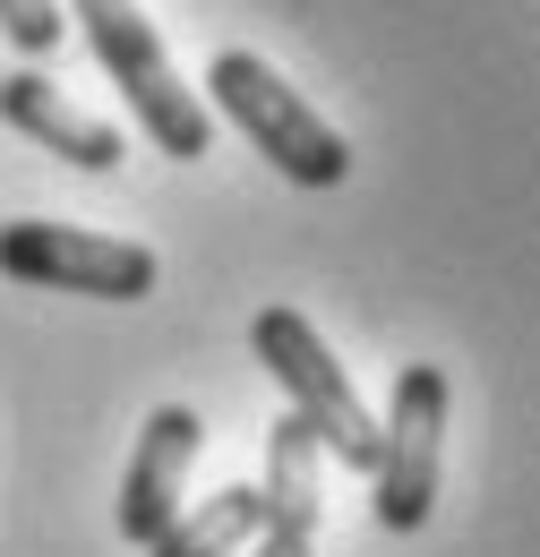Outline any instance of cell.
Here are the masks:
<instances>
[{"mask_svg": "<svg viewBox=\"0 0 540 557\" xmlns=\"http://www.w3.org/2000/svg\"><path fill=\"white\" fill-rule=\"evenodd\" d=\"M206 95H214V112L258 146L283 181H300V189H335L343 172H352V146L335 138V121H327L300 86H283V70H267L258 52H214Z\"/></svg>", "mask_w": 540, "mask_h": 557, "instance_id": "cell-2", "label": "cell"}, {"mask_svg": "<svg viewBox=\"0 0 540 557\" xmlns=\"http://www.w3.org/2000/svg\"><path fill=\"white\" fill-rule=\"evenodd\" d=\"M61 26H69L61 0H0V35H9L26 61H44V52L61 44Z\"/></svg>", "mask_w": 540, "mask_h": 557, "instance_id": "cell-9", "label": "cell"}, {"mask_svg": "<svg viewBox=\"0 0 540 557\" xmlns=\"http://www.w3.org/2000/svg\"><path fill=\"white\" fill-rule=\"evenodd\" d=\"M69 17L86 26V44H95L103 77L121 86V103H130V121L146 129V146L172 154V163H198L206 146H214V121H206L198 95L181 86L163 35L146 26V9L137 0H69Z\"/></svg>", "mask_w": 540, "mask_h": 557, "instance_id": "cell-1", "label": "cell"}, {"mask_svg": "<svg viewBox=\"0 0 540 557\" xmlns=\"http://www.w3.org/2000/svg\"><path fill=\"white\" fill-rule=\"evenodd\" d=\"M249 351L267 360V377L292 395V420H309V437L352 463V472H369V455H378V420L360 404V386L343 377V360L327 351V335L300 318V309H258V326H249Z\"/></svg>", "mask_w": 540, "mask_h": 557, "instance_id": "cell-3", "label": "cell"}, {"mask_svg": "<svg viewBox=\"0 0 540 557\" xmlns=\"http://www.w3.org/2000/svg\"><path fill=\"white\" fill-rule=\"evenodd\" d=\"M258 557H318V523L267 515V523H258Z\"/></svg>", "mask_w": 540, "mask_h": 557, "instance_id": "cell-10", "label": "cell"}, {"mask_svg": "<svg viewBox=\"0 0 540 557\" xmlns=\"http://www.w3.org/2000/svg\"><path fill=\"white\" fill-rule=\"evenodd\" d=\"M198 446H206V420L189 404H163V412L146 420V437H137V455H130V481H121V541L130 549H146L181 515V488H189Z\"/></svg>", "mask_w": 540, "mask_h": 557, "instance_id": "cell-6", "label": "cell"}, {"mask_svg": "<svg viewBox=\"0 0 540 557\" xmlns=\"http://www.w3.org/2000/svg\"><path fill=\"white\" fill-rule=\"evenodd\" d=\"M258 523H267L258 481H232V488H214V497H198V506H181V515L146 541V557H241L258 541Z\"/></svg>", "mask_w": 540, "mask_h": 557, "instance_id": "cell-8", "label": "cell"}, {"mask_svg": "<svg viewBox=\"0 0 540 557\" xmlns=\"http://www.w3.org/2000/svg\"><path fill=\"white\" fill-rule=\"evenodd\" d=\"M446 369L438 360H412L395 369V404L378 420V455H369V481H378V523L386 532H420L429 506H438V463H446Z\"/></svg>", "mask_w": 540, "mask_h": 557, "instance_id": "cell-4", "label": "cell"}, {"mask_svg": "<svg viewBox=\"0 0 540 557\" xmlns=\"http://www.w3.org/2000/svg\"><path fill=\"white\" fill-rule=\"evenodd\" d=\"M0 121L17 129V138H35V146H52V154H69L77 172H112L121 154H130V138L112 129V121H95V112H77L61 86L44 70H17V77H0Z\"/></svg>", "mask_w": 540, "mask_h": 557, "instance_id": "cell-7", "label": "cell"}, {"mask_svg": "<svg viewBox=\"0 0 540 557\" xmlns=\"http://www.w3.org/2000/svg\"><path fill=\"white\" fill-rule=\"evenodd\" d=\"M0 275L35 292H86V300H146L163 258L121 232L86 223H0Z\"/></svg>", "mask_w": 540, "mask_h": 557, "instance_id": "cell-5", "label": "cell"}]
</instances>
